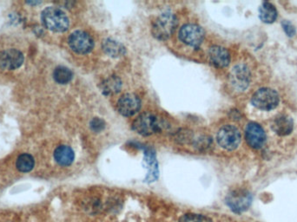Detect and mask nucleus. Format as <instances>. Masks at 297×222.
Returning <instances> with one entry per match:
<instances>
[{
	"instance_id": "13",
	"label": "nucleus",
	"mask_w": 297,
	"mask_h": 222,
	"mask_svg": "<svg viewBox=\"0 0 297 222\" xmlns=\"http://www.w3.org/2000/svg\"><path fill=\"white\" fill-rule=\"evenodd\" d=\"M271 130L279 136L290 135L294 130V120L287 114H280L271 123Z\"/></svg>"
},
{
	"instance_id": "20",
	"label": "nucleus",
	"mask_w": 297,
	"mask_h": 222,
	"mask_svg": "<svg viewBox=\"0 0 297 222\" xmlns=\"http://www.w3.org/2000/svg\"><path fill=\"white\" fill-rule=\"evenodd\" d=\"M72 72L68 68L65 66H60L55 69L53 72V77L55 81L60 85H66L72 79Z\"/></svg>"
},
{
	"instance_id": "22",
	"label": "nucleus",
	"mask_w": 297,
	"mask_h": 222,
	"mask_svg": "<svg viewBox=\"0 0 297 222\" xmlns=\"http://www.w3.org/2000/svg\"><path fill=\"white\" fill-rule=\"evenodd\" d=\"M283 31H285V33L289 36V37H294L295 35V28L294 26L292 25L291 23L288 21V20H283Z\"/></svg>"
},
{
	"instance_id": "15",
	"label": "nucleus",
	"mask_w": 297,
	"mask_h": 222,
	"mask_svg": "<svg viewBox=\"0 0 297 222\" xmlns=\"http://www.w3.org/2000/svg\"><path fill=\"white\" fill-rule=\"evenodd\" d=\"M75 155L71 148L66 145L57 147L54 151V159L60 166H69L73 163Z\"/></svg>"
},
{
	"instance_id": "24",
	"label": "nucleus",
	"mask_w": 297,
	"mask_h": 222,
	"mask_svg": "<svg viewBox=\"0 0 297 222\" xmlns=\"http://www.w3.org/2000/svg\"><path fill=\"white\" fill-rule=\"evenodd\" d=\"M210 139H206L205 137H202L199 139L197 141V148L198 149H205L207 148H209L210 145Z\"/></svg>"
},
{
	"instance_id": "2",
	"label": "nucleus",
	"mask_w": 297,
	"mask_h": 222,
	"mask_svg": "<svg viewBox=\"0 0 297 222\" xmlns=\"http://www.w3.org/2000/svg\"><path fill=\"white\" fill-rule=\"evenodd\" d=\"M177 26V19L175 15L165 12L160 15L153 23L152 34L157 39L166 40L171 37Z\"/></svg>"
},
{
	"instance_id": "7",
	"label": "nucleus",
	"mask_w": 297,
	"mask_h": 222,
	"mask_svg": "<svg viewBox=\"0 0 297 222\" xmlns=\"http://www.w3.org/2000/svg\"><path fill=\"white\" fill-rule=\"evenodd\" d=\"M229 84L236 91H244L249 87L251 81V72L247 65H235L229 76Z\"/></svg>"
},
{
	"instance_id": "23",
	"label": "nucleus",
	"mask_w": 297,
	"mask_h": 222,
	"mask_svg": "<svg viewBox=\"0 0 297 222\" xmlns=\"http://www.w3.org/2000/svg\"><path fill=\"white\" fill-rule=\"evenodd\" d=\"M105 122L102 119L95 118L91 123V130L95 132H101L105 129Z\"/></svg>"
},
{
	"instance_id": "3",
	"label": "nucleus",
	"mask_w": 297,
	"mask_h": 222,
	"mask_svg": "<svg viewBox=\"0 0 297 222\" xmlns=\"http://www.w3.org/2000/svg\"><path fill=\"white\" fill-rule=\"evenodd\" d=\"M280 102L278 93L270 88H262L253 95L251 103L256 109L269 111L278 107Z\"/></svg>"
},
{
	"instance_id": "14",
	"label": "nucleus",
	"mask_w": 297,
	"mask_h": 222,
	"mask_svg": "<svg viewBox=\"0 0 297 222\" xmlns=\"http://www.w3.org/2000/svg\"><path fill=\"white\" fill-rule=\"evenodd\" d=\"M209 56L210 62L213 65H215V67H227L230 62L229 51L222 46H212L209 51Z\"/></svg>"
},
{
	"instance_id": "1",
	"label": "nucleus",
	"mask_w": 297,
	"mask_h": 222,
	"mask_svg": "<svg viewBox=\"0 0 297 222\" xmlns=\"http://www.w3.org/2000/svg\"><path fill=\"white\" fill-rule=\"evenodd\" d=\"M41 20L46 28L55 32L67 31L70 26V21L65 11L54 6L47 7L42 11Z\"/></svg>"
},
{
	"instance_id": "6",
	"label": "nucleus",
	"mask_w": 297,
	"mask_h": 222,
	"mask_svg": "<svg viewBox=\"0 0 297 222\" xmlns=\"http://www.w3.org/2000/svg\"><path fill=\"white\" fill-rule=\"evenodd\" d=\"M252 203V195L245 189H235L230 192L226 197L227 205L236 214L246 211Z\"/></svg>"
},
{
	"instance_id": "18",
	"label": "nucleus",
	"mask_w": 297,
	"mask_h": 222,
	"mask_svg": "<svg viewBox=\"0 0 297 222\" xmlns=\"http://www.w3.org/2000/svg\"><path fill=\"white\" fill-rule=\"evenodd\" d=\"M278 10L271 3L263 2L259 8V17L263 22L272 24L278 18Z\"/></svg>"
},
{
	"instance_id": "12",
	"label": "nucleus",
	"mask_w": 297,
	"mask_h": 222,
	"mask_svg": "<svg viewBox=\"0 0 297 222\" xmlns=\"http://www.w3.org/2000/svg\"><path fill=\"white\" fill-rule=\"evenodd\" d=\"M141 108V101L138 96L127 93L123 95L117 101V110L121 115L130 116L136 114Z\"/></svg>"
},
{
	"instance_id": "4",
	"label": "nucleus",
	"mask_w": 297,
	"mask_h": 222,
	"mask_svg": "<svg viewBox=\"0 0 297 222\" xmlns=\"http://www.w3.org/2000/svg\"><path fill=\"white\" fill-rule=\"evenodd\" d=\"M133 130L141 135H150L162 130V123L151 113H144L134 121Z\"/></svg>"
},
{
	"instance_id": "10",
	"label": "nucleus",
	"mask_w": 297,
	"mask_h": 222,
	"mask_svg": "<svg viewBox=\"0 0 297 222\" xmlns=\"http://www.w3.org/2000/svg\"><path fill=\"white\" fill-rule=\"evenodd\" d=\"M245 138L252 149H260L266 143V133L260 124L249 123L245 130Z\"/></svg>"
},
{
	"instance_id": "17",
	"label": "nucleus",
	"mask_w": 297,
	"mask_h": 222,
	"mask_svg": "<svg viewBox=\"0 0 297 222\" xmlns=\"http://www.w3.org/2000/svg\"><path fill=\"white\" fill-rule=\"evenodd\" d=\"M102 46L105 53L111 57H119L125 53V46L121 43L112 38L104 40Z\"/></svg>"
},
{
	"instance_id": "16",
	"label": "nucleus",
	"mask_w": 297,
	"mask_h": 222,
	"mask_svg": "<svg viewBox=\"0 0 297 222\" xmlns=\"http://www.w3.org/2000/svg\"><path fill=\"white\" fill-rule=\"evenodd\" d=\"M122 88V81L116 76H110L100 84V90L105 96L118 93Z\"/></svg>"
},
{
	"instance_id": "5",
	"label": "nucleus",
	"mask_w": 297,
	"mask_h": 222,
	"mask_svg": "<svg viewBox=\"0 0 297 222\" xmlns=\"http://www.w3.org/2000/svg\"><path fill=\"white\" fill-rule=\"evenodd\" d=\"M216 139L218 144L223 149L231 151L239 146L242 135L240 130H238L236 127L228 124L222 127L221 129L218 130Z\"/></svg>"
},
{
	"instance_id": "9",
	"label": "nucleus",
	"mask_w": 297,
	"mask_h": 222,
	"mask_svg": "<svg viewBox=\"0 0 297 222\" xmlns=\"http://www.w3.org/2000/svg\"><path fill=\"white\" fill-rule=\"evenodd\" d=\"M182 42L191 47H198L204 38V31L201 26L194 24H187L179 31Z\"/></svg>"
},
{
	"instance_id": "21",
	"label": "nucleus",
	"mask_w": 297,
	"mask_h": 222,
	"mask_svg": "<svg viewBox=\"0 0 297 222\" xmlns=\"http://www.w3.org/2000/svg\"><path fill=\"white\" fill-rule=\"evenodd\" d=\"M179 222H212L209 217L202 214H189L182 216Z\"/></svg>"
},
{
	"instance_id": "8",
	"label": "nucleus",
	"mask_w": 297,
	"mask_h": 222,
	"mask_svg": "<svg viewBox=\"0 0 297 222\" xmlns=\"http://www.w3.org/2000/svg\"><path fill=\"white\" fill-rule=\"evenodd\" d=\"M68 43L71 50L78 54L89 53L94 47L92 37L83 31L72 32L69 37Z\"/></svg>"
},
{
	"instance_id": "19",
	"label": "nucleus",
	"mask_w": 297,
	"mask_h": 222,
	"mask_svg": "<svg viewBox=\"0 0 297 222\" xmlns=\"http://www.w3.org/2000/svg\"><path fill=\"white\" fill-rule=\"evenodd\" d=\"M35 166L34 158L30 154H22L17 158L16 167L20 172L27 173L33 169Z\"/></svg>"
},
{
	"instance_id": "11",
	"label": "nucleus",
	"mask_w": 297,
	"mask_h": 222,
	"mask_svg": "<svg viewBox=\"0 0 297 222\" xmlns=\"http://www.w3.org/2000/svg\"><path fill=\"white\" fill-rule=\"evenodd\" d=\"M24 55L16 49H8L0 52V68L12 71L19 68L24 63Z\"/></svg>"
}]
</instances>
